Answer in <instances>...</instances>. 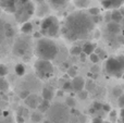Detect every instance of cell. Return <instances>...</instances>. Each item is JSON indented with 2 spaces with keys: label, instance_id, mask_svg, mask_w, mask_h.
Masks as SVG:
<instances>
[{
  "label": "cell",
  "instance_id": "obj_1",
  "mask_svg": "<svg viewBox=\"0 0 124 123\" xmlns=\"http://www.w3.org/2000/svg\"><path fill=\"white\" fill-rule=\"evenodd\" d=\"M95 27V20L83 11H75L65 17L61 26V34L68 41L85 39Z\"/></svg>",
  "mask_w": 124,
  "mask_h": 123
},
{
  "label": "cell",
  "instance_id": "obj_2",
  "mask_svg": "<svg viewBox=\"0 0 124 123\" xmlns=\"http://www.w3.org/2000/svg\"><path fill=\"white\" fill-rule=\"evenodd\" d=\"M57 54H58V47L54 41L47 37L39 38L35 47V54L37 58L51 61L57 57Z\"/></svg>",
  "mask_w": 124,
  "mask_h": 123
},
{
  "label": "cell",
  "instance_id": "obj_3",
  "mask_svg": "<svg viewBox=\"0 0 124 123\" xmlns=\"http://www.w3.org/2000/svg\"><path fill=\"white\" fill-rule=\"evenodd\" d=\"M61 31L60 22L56 16H47L41 21L40 24V33L43 36L47 37H57Z\"/></svg>",
  "mask_w": 124,
  "mask_h": 123
},
{
  "label": "cell",
  "instance_id": "obj_4",
  "mask_svg": "<svg viewBox=\"0 0 124 123\" xmlns=\"http://www.w3.org/2000/svg\"><path fill=\"white\" fill-rule=\"evenodd\" d=\"M36 75L41 80H48L54 75V65L49 60L38 59L34 64Z\"/></svg>",
  "mask_w": 124,
  "mask_h": 123
},
{
  "label": "cell",
  "instance_id": "obj_5",
  "mask_svg": "<svg viewBox=\"0 0 124 123\" xmlns=\"http://www.w3.org/2000/svg\"><path fill=\"white\" fill-rule=\"evenodd\" d=\"M105 69L108 74H110L112 76L120 77V76L123 75L124 64L122 63V61L120 60L119 57H111V58H108L107 61H106Z\"/></svg>",
  "mask_w": 124,
  "mask_h": 123
},
{
  "label": "cell",
  "instance_id": "obj_6",
  "mask_svg": "<svg viewBox=\"0 0 124 123\" xmlns=\"http://www.w3.org/2000/svg\"><path fill=\"white\" fill-rule=\"evenodd\" d=\"M34 13H35V6L33 4L32 1H30L25 4H21L20 7H17L16 12L14 13L15 20H16V22L23 24L25 22H27V20L31 19Z\"/></svg>",
  "mask_w": 124,
  "mask_h": 123
},
{
  "label": "cell",
  "instance_id": "obj_7",
  "mask_svg": "<svg viewBox=\"0 0 124 123\" xmlns=\"http://www.w3.org/2000/svg\"><path fill=\"white\" fill-rule=\"evenodd\" d=\"M30 51V44L25 39H19L13 46V54L17 57H24Z\"/></svg>",
  "mask_w": 124,
  "mask_h": 123
},
{
  "label": "cell",
  "instance_id": "obj_8",
  "mask_svg": "<svg viewBox=\"0 0 124 123\" xmlns=\"http://www.w3.org/2000/svg\"><path fill=\"white\" fill-rule=\"evenodd\" d=\"M1 8L3 9L6 12L13 13V14H14L17 10V1L16 0H2Z\"/></svg>",
  "mask_w": 124,
  "mask_h": 123
},
{
  "label": "cell",
  "instance_id": "obj_9",
  "mask_svg": "<svg viewBox=\"0 0 124 123\" xmlns=\"http://www.w3.org/2000/svg\"><path fill=\"white\" fill-rule=\"evenodd\" d=\"M124 0H102L101 4L105 9H110V10H116L120 9L123 6Z\"/></svg>",
  "mask_w": 124,
  "mask_h": 123
},
{
  "label": "cell",
  "instance_id": "obj_10",
  "mask_svg": "<svg viewBox=\"0 0 124 123\" xmlns=\"http://www.w3.org/2000/svg\"><path fill=\"white\" fill-rule=\"evenodd\" d=\"M72 86H73V91L78 93V92L83 91L84 87L86 86V82L82 76H75L72 80Z\"/></svg>",
  "mask_w": 124,
  "mask_h": 123
},
{
  "label": "cell",
  "instance_id": "obj_11",
  "mask_svg": "<svg viewBox=\"0 0 124 123\" xmlns=\"http://www.w3.org/2000/svg\"><path fill=\"white\" fill-rule=\"evenodd\" d=\"M25 102L27 104V106L31 107V108H38L39 104H40V100H39L38 96H36V95H30L25 99Z\"/></svg>",
  "mask_w": 124,
  "mask_h": 123
},
{
  "label": "cell",
  "instance_id": "obj_12",
  "mask_svg": "<svg viewBox=\"0 0 124 123\" xmlns=\"http://www.w3.org/2000/svg\"><path fill=\"white\" fill-rule=\"evenodd\" d=\"M121 27H122V25L120 23H116V22H113V21L108 23L107 25V30L110 34H118V33H120Z\"/></svg>",
  "mask_w": 124,
  "mask_h": 123
},
{
  "label": "cell",
  "instance_id": "obj_13",
  "mask_svg": "<svg viewBox=\"0 0 124 123\" xmlns=\"http://www.w3.org/2000/svg\"><path fill=\"white\" fill-rule=\"evenodd\" d=\"M83 54H85L86 56H90L92 54H94L95 50H96V45L93 43H85L83 45Z\"/></svg>",
  "mask_w": 124,
  "mask_h": 123
},
{
  "label": "cell",
  "instance_id": "obj_14",
  "mask_svg": "<svg viewBox=\"0 0 124 123\" xmlns=\"http://www.w3.org/2000/svg\"><path fill=\"white\" fill-rule=\"evenodd\" d=\"M49 2H50V6H51L54 9L60 10V9L64 8V7L66 6L68 0H49Z\"/></svg>",
  "mask_w": 124,
  "mask_h": 123
},
{
  "label": "cell",
  "instance_id": "obj_15",
  "mask_svg": "<svg viewBox=\"0 0 124 123\" xmlns=\"http://www.w3.org/2000/svg\"><path fill=\"white\" fill-rule=\"evenodd\" d=\"M111 19L113 22H116V23H120V22L123 21L124 16L121 12V10H113L111 13Z\"/></svg>",
  "mask_w": 124,
  "mask_h": 123
},
{
  "label": "cell",
  "instance_id": "obj_16",
  "mask_svg": "<svg viewBox=\"0 0 124 123\" xmlns=\"http://www.w3.org/2000/svg\"><path fill=\"white\" fill-rule=\"evenodd\" d=\"M41 96H43V99L49 100L50 101V100H52V98H54V93H52V91L49 87H45V88H43Z\"/></svg>",
  "mask_w": 124,
  "mask_h": 123
},
{
  "label": "cell",
  "instance_id": "obj_17",
  "mask_svg": "<svg viewBox=\"0 0 124 123\" xmlns=\"http://www.w3.org/2000/svg\"><path fill=\"white\" fill-rule=\"evenodd\" d=\"M38 109L39 111H40L41 113L43 112H46L47 110H49L50 109V102H49V100H46V99H43L40 101V104H39V106H38Z\"/></svg>",
  "mask_w": 124,
  "mask_h": 123
},
{
  "label": "cell",
  "instance_id": "obj_18",
  "mask_svg": "<svg viewBox=\"0 0 124 123\" xmlns=\"http://www.w3.org/2000/svg\"><path fill=\"white\" fill-rule=\"evenodd\" d=\"M33 31V25L30 23V22H25V23L22 24V27H21V32L23 34H30L31 32Z\"/></svg>",
  "mask_w": 124,
  "mask_h": 123
},
{
  "label": "cell",
  "instance_id": "obj_19",
  "mask_svg": "<svg viewBox=\"0 0 124 123\" xmlns=\"http://www.w3.org/2000/svg\"><path fill=\"white\" fill-rule=\"evenodd\" d=\"M74 4L78 9H85L89 4V0H74Z\"/></svg>",
  "mask_w": 124,
  "mask_h": 123
},
{
  "label": "cell",
  "instance_id": "obj_20",
  "mask_svg": "<svg viewBox=\"0 0 124 123\" xmlns=\"http://www.w3.org/2000/svg\"><path fill=\"white\" fill-rule=\"evenodd\" d=\"M25 67L23 64H16L15 65V74L19 76H22L25 74Z\"/></svg>",
  "mask_w": 124,
  "mask_h": 123
},
{
  "label": "cell",
  "instance_id": "obj_21",
  "mask_svg": "<svg viewBox=\"0 0 124 123\" xmlns=\"http://www.w3.org/2000/svg\"><path fill=\"white\" fill-rule=\"evenodd\" d=\"M31 119H32V121L38 123L43 120V115H41L40 111H39V112H34L32 115H31Z\"/></svg>",
  "mask_w": 124,
  "mask_h": 123
},
{
  "label": "cell",
  "instance_id": "obj_22",
  "mask_svg": "<svg viewBox=\"0 0 124 123\" xmlns=\"http://www.w3.org/2000/svg\"><path fill=\"white\" fill-rule=\"evenodd\" d=\"M8 73H9V68L7 67L6 64L1 63V64H0V76H1V77H4Z\"/></svg>",
  "mask_w": 124,
  "mask_h": 123
},
{
  "label": "cell",
  "instance_id": "obj_23",
  "mask_svg": "<svg viewBox=\"0 0 124 123\" xmlns=\"http://www.w3.org/2000/svg\"><path fill=\"white\" fill-rule=\"evenodd\" d=\"M0 88H1V92H6L9 88V83L7 82L4 77L0 78Z\"/></svg>",
  "mask_w": 124,
  "mask_h": 123
},
{
  "label": "cell",
  "instance_id": "obj_24",
  "mask_svg": "<svg viewBox=\"0 0 124 123\" xmlns=\"http://www.w3.org/2000/svg\"><path fill=\"white\" fill-rule=\"evenodd\" d=\"M89 60L92 61L93 63H97V62H99V60H100V57H99V54H97V52H94V54H92L89 56Z\"/></svg>",
  "mask_w": 124,
  "mask_h": 123
},
{
  "label": "cell",
  "instance_id": "obj_25",
  "mask_svg": "<svg viewBox=\"0 0 124 123\" xmlns=\"http://www.w3.org/2000/svg\"><path fill=\"white\" fill-rule=\"evenodd\" d=\"M81 51H83V48H79L78 46H75V47H73L72 49H71V54H73V56H78V54H81Z\"/></svg>",
  "mask_w": 124,
  "mask_h": 123
},
{
  "label": "cell",
  "instance_id": "obj_26",
  "mask_svg": "<svg viewBox=\"0 0 124 123\" xmlns=\"http://www.w3.org/2000/svg\"><path fill=\"white\" fill-rule=\"evenodd\" d=\"M62 88H63L64 92H70L73 89V86H72V82H65L63 84V86H62Z\"/></svg>",
  "mask_w": 124,
  "mask_h": 123
},
{
  "label": "cell",
  "instance_id": "obj_27",
  "mask_svg": "<svg viewBox=\"0 0 124 123\" xmlns=\"http://www.w3.org/2000/svg\"><path fill=\"white\" fill-rule=\"evenodd\" d=\"M6 35L8 37H11V36H13V34H14V32H13V28H12V26L11 25H6Z\"/></svg>",
  "mask_w": 124,
  "mask_h": 123
},
{
  "label": "cell",
  "instance_id": "obj_28",
  "mask_svg": "<svg viewBox=\"0 0 124 123\" xmlns=\"http://www.w3.org/2000/svg\"><path fill=\"white\" fill-rule=\"evenodd\" d=\"M75 104H76V101H75V99L73 97H68V98H66V106L74 107Z\"/></svg>",
  "mask_w": 124,
  "mask_h": 123
},
{
  "label": "cell",
  "instance_id": "obj_29",
  "mask_svg": "<svg viewBox=\"0 0 124 123\" xmlns=\"http://www.w3.org/2000/svg\"><path fill=\"white\" fill-rule=\"evenodd\" d=\"M87 95H88V93H87V91H81V92H78L77 93V96H78V98L79 99H82V100H84L86 97H87Z\"/></svg>",
  "mask_w": 124,
  "mask_h": 123
},
{
  "label": "cell",
  "instance_id": "obj_30",
  "mask_svg": "<svg viewBox=\"0 0 124 123\" xmlns=\"http://www.w3.org/2000/svg\"><path fill=\"white\" fill-rule=\"evenodd\" d=\"M30 95H31V94H30V92H28V91H23L21 94H20V97H21L22 99H26V98H27Z\"/></svg>",
  "mask_w": 124,
  "mask_h": 123
},
{
  "label": "cell",
  "instance_id": "obj_31",
  "mask_svg": "<svg viewBox=\"0 0 124 123\" xmlns=\"http://www.w3.org/2000/svg\"><path fill=\"white\" fill-rule=\"evenodd\" d=\"M119 106L121 107V108H124V95H120L119 96Z\"/></svg>",
  "mask_w": 124,
  "mask_h": 123
},
{
  "label": "cell",
  "instance_id": "obj_32",
  "mask_svg": "<svg viewBox=\"0 0 124 123\" xmlns=\"http://www.w3.org/2000/svg\"><path fill=\"white\" fill-rule=\"evenodd\" d=\"M68 74L71 76V77H75V76H77V75H76V71H75V69H73V68H71V69H69Z\"/></svg>",
  "mask_w": 124,
  "mask_h": 123
},
{
  "label": "cell",
  "instance_id": "obj_33",
  "mask_svg": "<svg viewBox=\"0 0 124 123\" xmlns=\"http://www.w3.org/2000/svg\"><path fill=\"white\" fill-rule=\"evenodd\" d=\"M89 14L90 15H95V14H99V9H97V8H92L89 10Z\"/></svg>",
  "mask_w": 124,
  "mask_h": 123
},
{
  "label": "cell",
  "instance_id": "obj_34",
  "mask_svg": "<svg viewBox=\"0 0 124 123\" xmlns=\"http://www.w3.org/2000/svg\"><path fill=\"white\" fill-rule=\"evenodd\" d=\"M16 122L17 123H25V120H24V118L22 117L21 115H16Z\"/></svg>",
  "mask_w": 124,
  "mask_h": 123
},
{
  "label": "cell",
  "instance_id": "obj_35",
  "mask_svg": "<svg viewBox=\"0 0 124 123\" xmlns=\"http://www.w3.org/2000/svg\"><path fill=\"white\" fill-rule=\"evenodd\" d=\"M102 109L105 111H107V112H111V107H110V105H108V104L102 105Z\"/></svg>",
  "mask_w": 124,
  "mask_h": 123
},
{
  "label": "cell",
  "instance_id": "obj_36",
  "mask_svg": "<svg viewBox=\"0 0 124 123\" xmlns=\"http://www.w3.org/2000/svg\"><path fill=\"white\" fill-rule=\"evenodd\" d=\"M105 121H103L101 118H99V117H97V118H95V119H93V122L92 123H103Z\"/></svg>",
  "mask_w": 124,
  "mask_h": 123
},
{
  "label": "cell",
  "instance_id": "obj_37",
  "mask_svg": "<svg viewBox=\"0 0 124 123\" xmlns=\"http://www.w3.org/2000/svg\"><path fill=\"white\" fill-rule=\"evenodd\" d=\"M120 120L121 122L124 123V108H121V111H120Z\"/></svg>",
  "mask_w": 124,
  "mask_h": 123
},
{
  "label": "cell",
  "instance_id": "obj_38",
  "mask_svg": "<svg viewBox=\"0 0 124 123\" xmlns=\"http://www.w3.org/2000/svg\"><path fill=\"white\" fill-rule=\"evenodd\" d=\"M102 105L101 104H99V102H96V104H94V108L96 109V110H98V109H100V108H102Z\"/></svg>",
  "mask_w": 124,
  "mask_h": 123
},
{
  "label": "cell",
  "instance_id": "obj_39",
  "mask_svg": "<svg viewBox=\"0 0 124 123\" xmlns=\"http://www.w3.org/2000/svg\"><path fill=\"white\" fill-rule=\"evenodd\" d=\"M31 0H19V2H20V4H25V3H27V2H30Z\"/></svg>",
  "mask_w": 124,
  "mask_h": 123
},
{
  "label": "cell",
  "instance_id": "obj_40",
  "mask_svg": "<svg viewBox=\"0 0 124 123\" xmlns=\"http://www.w3.org/2000/svg\"><path fill=\"white\" fill-rule=\"evenodd\" d=\"M92 70H93V72H98L99 71V68L97 67V65H94V67L92 68Z\"/></svg>",
  "mask_w": 124,
  "mask_h": 123
},
{
  "label": "cell",
  "instance_id": "obj_41",
  "mask_svg": "<svg viewBox=\"0 0 124 123\" xmlns=\"http://www.w3.org/2000/svg\"><path fill=\"white\" fill-rule=\"evenodd\" d=\"M40 35H43V34H41V33H35L34 36L36 37V38H40Z\"/></svg>",
  "mask_w": 124,
  "mask_h": 123
},
{
  "label": "cell",
  "instance_id": "obj_42",
  "mask_svg": "<svg viewBox=\"0 0 124 123\" xmlns=\"http://www.w3.org/2000/svg\"><path fill=\"white\" fill-rule=\"evenodd\" d=\"M121 23H122V24H121V25H122V27H124V19H123V21L121 22Z\"/></svg>",
  "mask_w": 124,
  "mask_h": 123
},
{
  "label": "cell",
  "instance_id": "obj_43",
  "mask_svg": "<svg viewBox=\"0 0 124 123\" xmlns=\"http://www.w3.org/2000/svg\"><path fill=\"white\" fill-rule=\"evenodd\" d=\"M103 123H110V122H108V121H106V122H103Z\"/></svg>",
  "mask_w": 124,
  "mask_h": 123
}]
</instances>
